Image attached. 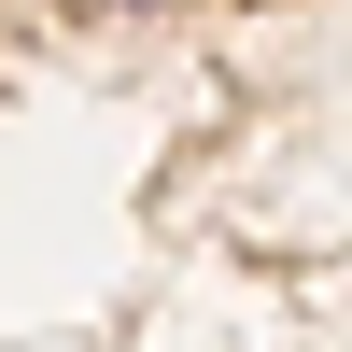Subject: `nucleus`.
Returning a JSON list of instances; mask_svg holds the SVG:
<instances>
[{"instance_id": "obj_1", "label": "nucleus", "mask_w": 352, "mask_h": 352, "mask_svg": "<svg viewBox=\"0 0 352 352\" xmlns=\"http://www.w3.org/2000/svg\"><path fill=\"white\" fill-rule=\"evenodd\" d=\"M0 352H352V0H0Z\"/></svg>"}]
</instances>
